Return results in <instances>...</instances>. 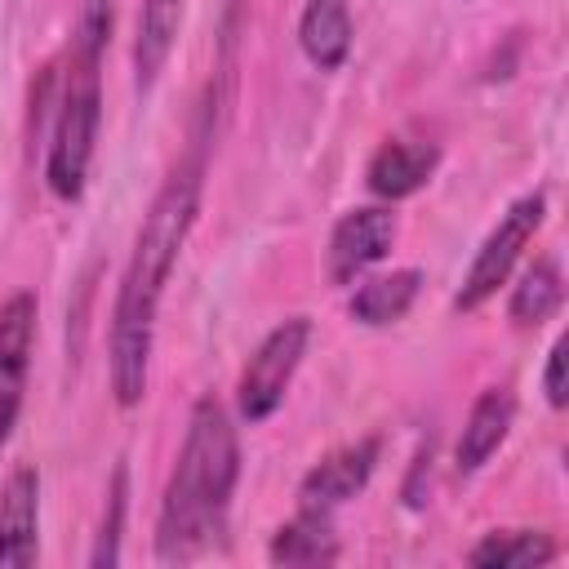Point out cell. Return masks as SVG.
Masks as SVG:
<instances>
[{
  "instance_id": "cell-1",
  "label": "cell",
  "mask_w": 569,
  "mask_h": 569,
  "mask_svg": "<svg viewBox=\"0 0 569 569\" xmlns=\"http://www.w3.org/2000/svg\"><path fill=\"white\" fill-rule=\"evenodd\" d=\"M213 142V98L200 107L196 138L187 156L169 169L160 191L151 196L142 227L133 236V253L124 262L116 307H111V391L120 409H133L147 396L151 373V342H156V311L164 298V284L173 276V262L196 227L200 213V187H204V156Z\"/></svg>"
},
{
  "instance_id": "cell-2",
  "label": "cell",
  "mask_w": 569,
  "mask_h": 569,
  "mask_svg": "<svg viewBox=\"0 0 569 569\" xmlns=\"http://www.w3.org/2000/svg\"><path fill=\"white\" fill-rule=\"evenodd\" d=\"M236 476H240V440H236L231 413L213 396H200L191 405L187 436L160 498L156 556L164 565L200 560L227 533Z\"/></svg>"
},
{
  "instance_id": "cell-3",
  "label": "cell",
  "mask_w": 569,
  "mask_h": 569,
  "mask_svg": "<svg viewBox=\"0 0 569 569\" xmlns=\"http://www.w3.org/2000/svg\"><path fill=\"white\" fill-rule=\"evenodd\" d=\"M111 40V0H80L76 36L67 44V67L53 107L44 182L58 200H80L93 164V142L102 124V49Z\"/></svg>"
},
{
  "instance_id": "cell-4",
  "label": "cell",
  "mask_w": 569,
  "mask_h": 569,
  "mask_svg": "<svg viewBox=\"0 0 569 569\" xmlns=\"http://www.w3.org/2000/svg\"><path fill=\"white\" fill-rule=\"evenodd\" d=\"M542 218H547V196H542V191L520 196V200L498 218V227H493V231L485 236V244L476 249V258H471V267H467V276H462V289L453 293V307H458V311L485 307V302L498 293V284H507L516 258H520L525 244L538 236Z\"/></svg>"
},
{
  "instance_id": "cell-5",
  "label": "cell",
  "mask_w": 569,
  "mask_h": 569,
  "mask_svg": "<svg viewBox=\"0 0 569 569\" xmlns=\"http://www.w3.org/2000/svg\"><path fill=\"white\" fill-rule=\"evenodd\" d=\"M307 342H311V320L307 316L280 320L258 342V351L249 356V365L240 373V387H236V409H240L244 422H267L280 409V400H284V391H289V382H293V373L307 356Z\"/></svg>"
},
{
  "instance_id": "cell-6",
  "label": "cell",
  "mask_w": 569,
  "mask_h": 569,
  "mask_svg": "<svg viewBox=\"0 0 569 569\" xmlns=\"http://www.w3.org/2000/svg\"><path fill=\"white\" fill-rule=\"evenodd\" d=\"M31 342H36V293H13L0 307V449L22 413Z\"/></svg>"
},
{
  "instance_id": "cell-7",
  "label": "cell",
  "mask_w": 569,
  "mask_h": 569,
  "mask_svg": "<svg viewBox=\"0 0 569 569\" xmlns=\"http://www.w3.org/2000/svg\"><path fill=\"white\" fill-rule=\"evenodd\" d=\"M396 240V213L382 209V204H365V209H351L333 222V236H329V280L333 284H351L356 276H365L373 262L387 258Z\"/></svg>"
},
{
  "instance_id": "cell-8",
  "label": "cell",
  "mask_w": 569,
  "mask_h": 569,
  "mask_svg": "<svg viewBox=\"0 0 569 569\" xmlns=\"http://www.w3.org/2000/svg\"><path fill=\"white\" fill-rule=\"evenodd\" d=\"M378 467V436H365L356 445H342L333 453H325L298 485V507L307 511H333L342 507L347 498H356L369 476Z\"/></svg>"
},
{
  "instance_id": "cell-9",
  "label": "cell",
  "mask_w": 569,
  "mask_h": 569,
  "mask_svg": "<svg viewBox=\"0 0 569 569\" xmlns=\"http://www.w3.org/2000/svg\"><path fill=\"white\" fill-rule=\"evenodd\" d=\"M40 476L31 467H13L0 489V569L36 565L40 551Z\"/></svg>"
},
{
  "instance_id": "cell-10",
  "label": "cell",
  "mask_w": 569,
  "mask_h": 569,
  "mask_svg": "<svg viewBox=\"0 0 569 569\" xmlns=\"http://www.w3.org/2000/svg\"><path fill=\"white\" fill-rule=\"evenodd\" d=\"M440 164V147L427 142V138H387L369 169H365V187L378 196V200H405L413 196Z\"/></svg>"
},
{
  "instance_id": "cell-11",
  "label": "cell",
  "mask_w": 569,
  "mask_h": 569,
  "mask_svg": "<svg viewBox=\"0 0 569 569\" xmlns=\"http://www.w3.org/2000/svg\"><path fill=\"white\" fill-rule=\"evenodd\" d=\"M511 422H516V391H511L507 382H502V387H485V391L476 396L467 422H462V436H458V449H453V467H458L462 476L480 471V467L498 453V445L507 440Z\"/></svg>"
},
{
  "instance_id": "cell-12",
  "label": "cell",
  "mask_w": 569,
  "mask_h": 569,
  "mask_svg": "<svg viewBox=\"0 0 569 569\" xmlns=\"http://www.w3.org/2000/svg\"><path fill=\"white\" fill-rule=\"evenodd\" d=\"M298 44L311 67L338 71L351 53V9L347 0H307L298 18Z\"/></svg>"
},
{
  "instance_id": "cell-13",
  "label": "cell",
  "mask_w": 569,
  "mask_h": 569,
  "mask_svg": "<svg viewBox=\"0 0 569 569\" xmlns=\"http://www.w3.org/2000/svg\"><path fill=\"white\" fill-rule=\"evenodd\" d=\"M267 556H271V565H333L342 556V547H338L329 511H307L302 507L289 525H280L271 533Z\"/></svg>"
},
{
  "instance_id": "cell-14",
  "label": "cell",
  "mask_w": 569,
  "mask_h": 569,
  "mask_svg": "<svg viewBox=\"0 0 569 569\" xmlns=\"http://www.w3.org/2000/svg\"><path fill=\"white\" fill-rule=\"evenodd\" d=\"M178 27H182V0H142L138 40H133V76H138V89H151L156 76L164 71V62L173 53V40H178Z\"/></svg>"
},
{
  "instance_id": "cell-15",
  "label": "cell",
  "mask_w": 569,
  "mask_h": 569,
  "mask_svg": "<svg viewBox=\"0 0 569 569\" xmlns=\"http://www.w3.org/2000/svg\"><path fill=\"white\" fill-rule=\"evenodd\" d=\"M422 289V271L405 267V271H391V276H378V280H365L356 293H351V320L369 325V329H382V325H396L405 320V311L413 307Z\"/></svg>"
},
{
  "instance_id": "cell-16",
  "label": "cell",
  "mask_w": 569,
  "mask_h": 569,
  "mask_svg": "<svg viewBox=\"0 0 569 569\" xmlns=\"http://www.w3.org/2000/svg\"><path fill=\"white\" fill-rule=\"evenodd\" d=\"M467 560L480 569H538L556 560V542L542 529H493L467 551Z\"/></svg>"
},
{
  "instance_id": "cell-17",
  "label": "cell",
  "mask_w": 569,
  "mask_h": 569,
  "mask_svg": "<svg viewBox=\"0 0 569 569\" xmlns=\"http://www.w3.org/2000/svg\"><path fill=\"white\" fill-rule=\"evenodd\" d=\"M560 298H565V280H560L556 258H533V262L525 267V276L516 280V289H511L507 316H511L520 329H538L542 320L556 316Z\"/></svg>"
},
{
  "instance_id": "cell-18",
  "label": "cell",
  "mask_w": 569,
  "mask_h": 569,
  "mask_svg": "<svg viewBox=\"0 0 569 569\" xmlns=\"http://www.w3.org/2000/svg\"><path fill=\"white\" fill-rule=\"evenodd\" d=\"M124 507H129V471L124 462L111 471V489H107V511H102V533H98V547L89 556L93 569H107L120 560V533H124Z\"/></svg>"
},
{
  "instance_id": "cell-19",
  "label": "cell",
  "mask_w": 569,
  "mask_h": 569,
  "mask_svg": "<svg viewBox=\"0 0 569 569\" xmlns=\"http://www.w3.org/2000/svg\"><path fill=\"white\" fill-rule=\"evenodd\" d=\"M565 351H569V338H556L551 351H547V369H542V391H547V405H551V409H565V405H569V387H565Z\"/></svg>"
}]
</instances>
